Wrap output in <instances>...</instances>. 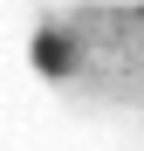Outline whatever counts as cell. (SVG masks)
Masks as SVG:
<instances>
[{
	"label": "cell",
	"mask_w": 144,
	"mask_h": 151,
	"mask_svg": "<svg viewBox=\"0 0 144 151\" xmlns=\"http://www.w3.org/2000/svg\"><path fill=\"white\" fill-rule=\"evenodd\" d=\"M28 55H34V69L48 76V83H62V76L76 69V41H69L62 28H41V35L28 41Z\"/></svg>",
	"instance_id": "obj_1"
}]
</instances>
